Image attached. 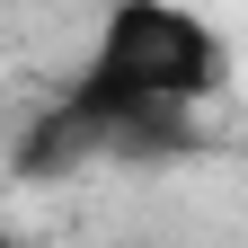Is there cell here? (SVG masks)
Segmentation results:
<instances>
[{
  "instance_id": "1",
  "label": "cell",
  "mask_w": 248,
  "mask_h": 248,
  "mask_svg": "<svg viewBox=\"0 0 248 248\" xmlns=\"http://www.w3.org/2000/svg\"><path fill=\"white\" fill-rule=\"evenodd\" d=\"M222 80H231V53H222V36H213L204 9H186V0H115L107 27H98V53L62 89V107L98 142V124H115L124 107H142V98L204 107Z\"/></svg>"
},
{
  "instance_id": "2",
  "label": "cell",
  "mask_w": 248,
  "mask_h": 248,
  "mask_svg": "<svg viewBox=\"0 0 248 248\" xmlns=\"http://www.w3.org/2000/svg\"><path fill=\"white\" fill-rule=\"evenodd\" d=\"M89 160H98L89 124L53 98V107L27 115V133H18V151H9V177H71V169H89Z\"/></svg>"
}]
</instances>
